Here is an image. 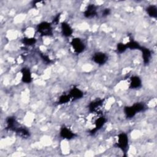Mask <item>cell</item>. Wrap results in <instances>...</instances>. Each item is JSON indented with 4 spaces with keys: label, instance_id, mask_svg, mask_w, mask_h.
<instances>
[{
    "label": "cell",
    "instance_id": "obj_22",
    "mask_svg": "<svg viewBox=\"0 0 157 157\" xmlns=\"http://www.w3.org/2000/svg\"><path fill=\"white\" fill-rule=\"evenodd\" d=\"M127 48L126 45L123 43H119L117 45V51L120 53L124 52Z\"/></svg>",
    "mask_w": 157,
    "mask_h": 157
},
{
    "label": "cell",
    "instance_id": "obj_9",
    "mask_svg": "<svg viewBox=\"0 0 157 157\" xmlns=\"http://www.w3.org/2000/svg\"><path fill=\"white\" fill-rule=\"evenodd\" d=\"M62 34L65 37H69L72 34L73 31L70 25L66 22H63L61 25Z\"/></svg>",
    "mask_w": 157,
    "mask_h": 157
},
{
    "label": "cell",
    "instance_id": "obj_24",
    "mask_svg": "<svg viewBox=\"0 0 157 157\" xmlns=\"http://www.w3.org/2000/svg\"><path fill=\"white\" fill-rule=\"evenodd\" d=\"M110 13V9H108V8H106L105 9H104V10L102 11V17H106L107 15H109Z\"/></svg>",
    "mask_w": 157,
    "mask_h": 157
},
{
    "label": "cell",
    "instance_id": "obj_21",
    "mask_svg": "<svg viewBox=\"0 0 157 157\" xmlns=\"http://www.w3.org/2000/svg\"><path fill=\"white\" fill-rule=\"evenodd\" d=\"M133 108L134 109L136 112H140L142 111H144L145 109V107L144 104L142 103H136L132 105Z\"/></svg>",
    "mask_w": 157,
    "mask_h": 157
},
{
    "label": "cell",
    "instance_id": "obj_17",
    "mask_svg": "<svg viewBox=\"0 0 157 157\" xmlns=\"http://www.w3.org/2000/svg\"><path fill=\"white\" fill-rule=\"evenodd\" d=\"M14 131L17 133L18 135H20V136L23 137H28L29 136V131L23 128H18L17 127L15 128V129L14 130Z\"/></svg>",
    "mask_w": 157,
    "mask_h": 157
},
{
    "label": "cell",
    "instance_id": "obj_23",
    "mask_svg": "<svg viewBox=\"0 0 157 157\" xmlns=\"http://www.w3.org/2000/svg\"><path fill=\"white\" fill-rule=\"evenodd\" d=\"M40 56H41V58H42V59H43L45 63H50L52 62L51 59L49 58V57H48V56L45 55H44V54H42V53H40Z\"/></svg>",
    "mask_w": 157,
    "mask_h": 157
},
{
    "label": "cell",
    "instance_id": "obj_13",
    "mask_svg": "<svg viewBox=\"0 0 157 157\" xmlns=\"http://www.w3.org/2000/svg\"><path fill=\"white\" fill-rule=\"evenodd\" d=\"M142 82L140 78L137 76H133L130 79V88H138L141 86Z\"/></svg>",
    "mask_w": 157,
    "mask_h": 157
},
{
    "label": "cell",
    "instance_id": "obj_2",
    "mask_svg": "<svg viewBox=\"0 0 157 157\" xmlns=\"http://www.w3.org/2000/svg\"><path fill=\"white\" fill-rule=\"evenodd\" d=\"M128 144V138L125 133H121L118 136L117 147L120 148L122 151H125L126 150Z\"/></svg>",
    "mask_w": 157,
    "mask_h": 157
},
{
    "label": "cell",
    "instance_id": "obj_25",
    "mask_svg": "<svg viewBox=\"0 0 157 157\" xmlns=\"http://www.w3.org/2000/svg\"><path fill=\"white\" fill-rule=\"evenodd\" d=\"M59 18H60V13L58 14V15L55 17V18H54V19H53V23L57 24V23H58V21H59Z\"/></svg>",
    "mask_w": 157,
    "mask_h": 157
},
{
    "label": "cell",
    "instance_id": "obj_12",
    "mask_svg": "<svg viewBox=\"0 0 157 157\" xmlns=\"http://www.w3.org/2000/svg\"><path fill=\"white\" fill-rule=\"evenodd\" d=\"M7 128L10 131H14L17 126V121L13 117H9L6 119Z\"/></svg>",
    "mask_w": 157,
    "mask_h": 157
},
{
    "label": "cell",
    "instance_id": "obj_11",
    "mask_svg": "<svg viewBox=\"0 0 157 157\" xmlns=\"http://www.w3.org/2000/svg\"><path fill=\"white\" fill-rule=\"evenodd\" d=\"M142 53V58L144 60V63L145 64H147L149 63L150 58H151V52L147 48L141 47L140 48Z\"/></svg>",
    "mask_w": 157,
    "mask_h": 157
},
{
    "label": "cell",
    "instance_id": "obj_6",
    "mask_svg": "<svg viewBox=\"0 0 157 157\" xmlns=\"http://www.w3.org/2000/svg\"><path fill=\"white\" fill-rule=\"evenodd\" d=\"M59 134L61 137L66 139H71L75 136V134L72 131L66 127L61 128Z\"/></svg>",
    "mask_w": 157,
    "mask_h": 157
},
{
    "label": "cell",
    "instance_id": "obj_20",
    "mask_svg": "<svg viewBox=\"0 0 157 157\" xmlns=\"http://www.w3.org/2000/svg\"><path fill=\"white\" fill-rule=\"evenodd\" d=\"M71 99V98L69 96V94H63L59 97L58 103L59 104H66V103L68 102Z\"/></svg>",
    "mask_w": 157,
    "mask_h": 157
},
{
    "label": "cell",
    "instance_id": "obj_1",
    "mask_svg": "<svg viewBox=\"0 0 157 157\" xmlns=\"http://www.w3.org/2000/svg\"><path fill=\"white\" fill-rule=\"evenodd\" d=\"M37 31L42 36H51L53 34L52 27L51 23L48 22H42L37 26Z\"/></svg>",
    "mask_w": 157,
    "mask_h": 157
},
{
    "label": "cell",
    "instance_id": "obj_15",
    "mask_svg": "<svg viewBox=\"0 0 157 157\" xmlns=\"http://www.w3.org/2000/svg\"><path fill=\"white\" fill-rule=\"evenodd\" d=\"M146 10L150 17L152 18L157 17V7L156 6L150 5L147 8Z\"/></svg>",
    "mask_w": 157,
    "mask_h": 157
},
{
    "label": "cell",
    "instance_id": "obj_18",
    "mask_svg": "<svg viewBox=\"0 0 157 157\" xmlns=\"http://www.w3.org/2000/svg\"><path fill=\"white\" fill-rule=\"evenodd\" d=\"M126 46H127V48H129L130 49H138V50H140L141 46H140V45L139 44V43H137V42L136 41H134V40H131L129 42H128L127 44H126Z\"/></svg>",
    "mask_w": 157,
    "mask_h": 157
},
{
    "label": "cell",
    "instance_id": "obj_19",
    "mask_svg": "<svg viewBox=\"0 0 157 157\" xmlns=\"http://www.w3.org/2000/svg\"><path fill=\"white\" fill-rule=\"evenodd\" d=\"M36 42V40L35 38H28V37H25L22 39V42L25 45H32L34 44Z\"/></svg>",
    "mask_w": 157,
    "mask_h": 157
},
{
    "label": "cell",
    "instance_id": "obj_16",
    "mask_svg": "<svg viewBox=\"0 0 157 157\" xmlns=\"http://www.w3.org/2000/svg\"><path fill=\"white\" fill-rule=\"evenodd\" d=\"M124 112L128 118H132L136 114V112L132 106H127L124 109Z\"/></svg>",
    "mask_w": 157,
    "mask_h": 157
},
{
    "label": "cell",
    "instance_id": "obj_3",
    "mask_svg": "<svg viewBox=\"0 0 157 157\" xmlns=\"http://www.w3.org/2000/svg\"><path fill=\"white\" fill-rule=\"evenodd\" d=\"M74 51L77 53H82L85 49V45L83 42L79 38H74L71 42Z\"/></svg>",
    "mask_w": 157,
    "mask_h": 157
},
{
    "label": "cell",
    "instance_id": "obj_8",
    "mask_svg": "<svg viewBox=\"0 0 157 157\" xmlns=\"http://www.w3.org/2000/svg\"><path fill=\"white\" fill-rule=\"evenodd\" d=\"M106 121V119L105 117H99L98 118L96 121H95V127L94 129H93L91 131H90V133L91 134H94L96 133V132L100 129L102 126L105 124Z\"/></svg>",
    "mask_w": 157,
    "mask_h": 157
},
{
    "label": "cell",
    "instance_id": "obj_10",
    "mask_svg": "<svg viewBox=\"0 0 157 157\" xmlns=\"http://www.w3.org/2000/svg\"><path fill=\"white\" fill-rule=\"evenodd\" d=\"M69 96L73 99H78L83 97V92L77 88H73L69 91Z\"/></svg>",
    "mask_w": 157,
    "mask_h": 157
},
{
    "label": "cell",
    "instance_id": "obj_5",
    "mask_svg": "<svg viewBox=\"0 0 157 157\" xmlns=\"http://www.w3.org/2000/svg\"><path fill=\"white\" fill-rule=\"evenodd\" d=\"M97 15V7L94 4H89L84 12L86 18H93Z\"/></svg>",
    "mask_w": 157,
    "mask_h": 157
},
{
    "label": "cell",
    "instance_id": "obj_14",
    "mask_svg": "<svg viewBox=\"0 0 157 157\" xmlns=\"http://www.w3.org/2000/svg\"><path fill=\"white\" fill-rule=\"evenodd\" d=\"M104 102V100L102 99H99V100H97V101H94L91 102L88 106V109L90 110V112H94L98 108H99V107H101L102 104Z\"/></svg>",
    "mask_w": 157,
    "mask_h": 157
},
{
    "label": "cell",
    "instance_id": "obj_7",
    "mask_svg": "<svg viewBox=\"0 0 157 157\" xmlns=\"http://www.w3.org/2000/svg\"><path fill=\"white\" fill-rule=\"evenodd\" d=\"M21 80L24 83H29L32 81V77L30 71L28 68H23L21 70Z\"/></svg>",
    "mask_w": 157,
    "mask_h": 157
},
{
    "label": "cell",
    "instance_id": "obj_4",
    "mask_svg": "<svg viewBox=\"0 0 157 157\" xmlns=\"http://www.w3.org/2000/svg\"><path fill=\"white\" fill-rule=\"evenodd\" d=\"M107 56L102 52H97L93 56V60L94 63L99 65L105 64L107 60Z\"/></svg>",
    "mask_w": 157,
    "mask_h": 157
}]
</instances>
